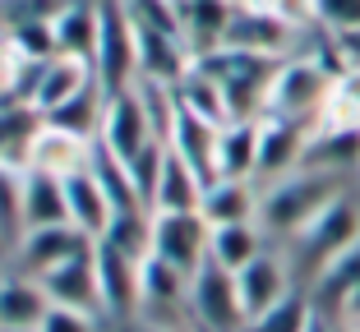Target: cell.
<instances>
[{
    "mask_svg": "<svg viewBox=\"0 0 360 332\" xmlns=\"http://www.w3.org/2000/svg\"><path fill=\"white\" fill-rule=\"evenodd\" d=\"M342 194H347V180H342L338 171L300 166V171L273 180L259 194V226H264V236H291L296 240L333 199H342Z\"/></svg>",
    "mask_w": 360,
    "mask_h": 332,
    "instance_id": "1",
    "label": "cell"
},
{
    "mask_svg": "<svg viewBox=\"0 0 360 332\" xmlns=\"http://www.w3.org/2000/svg\"><path fill=\"white\" fill-rule=\"evenodd\" d=\"M338 84H342V74L323 60H305V55H300V60H282L273 88H268V116L300 120V125L323 120L328 107H333Z\"/></svg>",
    "mask_w": 360,
    "mask_h": 332,
    "instance_id": "2",
    "label": "cell"
},
{
    "mask_svg": "<svg viewBox=\"0 0 360 332\" xmlns=\"http://www.w3.org/2000/svg\"><path fill=\"white\" fill-rule=\"evenodd\" d=\"M296 245H300L309 268L328 277L342 258H351L360 249V199H351V194L333 199V204L296 236Z\"/></svg>",
    "mask_w": 360,
    "mask_h": 332,
    "instance_id": "3",
    "label": "cell"
},
{
    "mask_svg": "<svg viewBox=\"0 0 360 332\" xmlns=\"http://www.w3.org/2000/svg\"><path fill=\"white\" fill-rule=\"evenodd\" d=\"M102 10V37H97V84L102 93H125L139 84V28L129 19L125 0H97Z\"/></svg>",
    "mask_w": 360,
    "mask_h": 332,
    "instance_id": "4",
    "label": "cell"
},
{
    "mask_svg": "<svg viewBox=\"0 0 360 332\" xmlns=\"http://www.w3.org/2000/svg\"><path fill=\"white\" fill-rule=\"evenodd\" d=\"M158 125H153L148 107L139 88H125V93H106V107H102V125H97V143H102L111 157H120L125 166H134L143 152L158 143Z\"/></svg>",
    "mask_w": 360,
    "mask_h": 332,
    "instance_id": "5",
    "label": "cell"
},
{
    "mask_svg": "<svg viewBox=\"0 0 360 332\" xmlns=\"http://www.w3.org/2000/svg\"><path fill=\"white\" fill-rule=\"evenodd\" d=\"M208 240L212 226L203 222V213H148V254L180 268L185 277L208 263Z\"/></svg>",
    "mask_w": 360,
    "mask_h": 332,
    "instance_id": "6",
    "label": "cell"
},
{
    "mask_svg": "<svg viewBox=\"0 0 360 332\" xmlns=\"http://www.w3.org/2000/svg\"><path fill=\"white\" fill-rule=\"evenodd\" d=\"M190 314L199 319L203 332H245V305L240 291H236V272L217 268V263H203L190 277Z\"/></svg>",
    "mask_w": 360,
    "mask_h": 332,
    "instance_id": "7",
    "label": "cell"
},
{
    "mask_svg": "<svg viewBox=\"0 0 360 332\" xmlns=\"http://www.w3.org/2000/svg\"><path fill=\"white\" fill-rule=\"evenodd\" d=\"M93 148H97V139L42 120L37 134H32V143H28V171H46V175H56V180H70V175L88 171Z\"/></svg>",
    "mask_w": 360,
    "mask_h": 332,
    "instance_id": "8",
    "label": "cell"
},
{
    "mask_svg": "<svg viewBox=\"0 0 360 332\" xmlns=\"http://www.w3.org/2000/svg\"><path fill=\"white\" fill-rule=\"evenodd\" d=\"M291 37H296V28L282 23L273 10H264V5H236L222 46L226 51H250V55H273V60H282ZM222 46H217V51H222Z\"/></svg>",
    "mask_w": 360,
    "mask_h": 332,
    "instance_id": "9",
    "label": "cell"
},
{
    "mask_svg": "<svg viewBox=\"0 0 360 332\" xmlns=\"http://www.w3.org/2000/svg\"><path fill=\"white\" fill-rule=\"evenodd\" d=\"M42 291L46 300L60 305V310H79V314H102L106 310V296H102V272H97V249L84 258H75V263H60V268L42 272Z\"/></svg>",
    "mask_w": 360,
    "mask_h": 332,
    "instance_id": "10",
    "label": "cell"
},
{
    "mask_svg": "<svg viewBox=\"0 0 360 332\" xmlns=\"http://www.w3.org/2000/svg\"><path fill=\"white\" fill-rule=\"evenodd\" d=\"M305 148H309V125L300 120H282V116H264L259 120V175L268 185L282 175L305 166Z\"/></svg>",
    "mask_w": 360,
    "mask_h": 332,
    "instance_id": "11",
    "label": "cell"
},
{
    "mask_svg": "<svg viewBox=\"0 0 360 332\" xmlns=\"http://www.w3.org/2000/svg\"><path fill=\"white\" fill-rule=\"evenodd\" d=\"M93 240L79 231V226H46V231H23L19 236V263L23 272L42 277V272L60 268V263H75V258L93 254Z\"/></svg>",
    "mask_w": 360,
    "mask_h": 332,
    "instance_id": "12",
    "label": "cell"
},
{
    "mask_svg": "<svg viewBox=\"0 0 360 332\" xmlns=\"http://www.w3.org/2000/svg\"><path fill=\"white\" fill-rule=\"evenodd\" d=\"M65 194H70V226H79L93 245H102L111 236V226H116V204H111V194L102 190V180L93 175V166L79 175L65 180Z\"/></svg>",
    "mask_w": 360,
    "mask_h": 332,
    "instance_id": "13",
    "label": "cell"
},
{
    "mask_svg": "<svg viewBox=\"0 0 360 332\" xmlns=\"http://www.w3.org/2000/svg\"><path fill=\"white\" fill-rule=\"evenodd\" d=\"M236 291H240V305H245V319H259V314H268L277 300H286L291 296V272H286V263L277 254H259L250 268L236 272Z\"/></svg>",
    "mask_w": 360,
    "mask_h": 332,
    "instance_id": "14",
    "label": "cell"
},
{
    "mask_svg": "<svg viewBox=\"0 0 360 332\" xmlns=\"http://www.w3.org/2000/svg\"><path fill=\"white\" fill-rule=\"evenodd\" d=\"M203 190H208V185L199 180V171H194L180 152H171V143H167V161H162L158 185H153L148 213H199Z\"/></svg>",
    "mask_w": 360,
    "mask_h": 332,
    "instance_id": "15",
    "label": "cell"
},
{
    "mask_svg": "<svg viewBox=\"0 0 360 332\" xmlns=\"http://www.w3.org/2000/svg\"><path fill=\"white\" fill-rule=\"evenodd\" d=\"M217 134H222L217 125H208V120L190 116L185 107L176 111V120H171V134H167L171 152H180V157L190 161L194 171H199L203 185L217 180Z\"/></svg>",
    "mask_w": 360,
    "mask_h": 332,
    "instance_id": "16",
    "label": "cell"
},
{
    "mask_svg": "<svg viewBox=\"0 0 360 332\" xmlns=\"http://www.w3.org/2000/svg\"><path fill=\"white\" fill-rule=\"evenodd\" d=\"M139 268H143V258L120 249L116 240L97 245V272H102L106 310H134V305H143V296H139Z\"/></svg>",
    "mask_w": 360,
    "mask_h": 332,
    "instance_id": "17",
    "label": "cell"
},
{
    "mask_svg": "<svg viewBox=\"0 0 360 332\" xmlns=\"http://www.w3.org/2000/svg\"><path fill=\"white\" fill-rule=\"evenodd\" d=\"M56 28V51L75 55V60H97V37H102V10L97 0H70L60 14L51 19Z\"/></svg>",
    "mask_w": 360,
    "mask_h": 332,
    "instance_id": "18",
    "label": "cell"
},
{
    "mask_svg": "<svg viewBox=\"0 0 360 332\" xmlns=\"http://www.w3.org/2000/svg\"><path fill=\"white\" fill-rule=\"evenodd\" d=\"M46 226H70L65 180L46 171H23V231H46Z\"/></svg>",
    "mask_w": 360,
    "mask_h": 332,
    "instance_id": "19",
    "label": "cell"
},
{
    "mask_svg": "<svg viewBox=\"0 0 360 332\" xmlns=\"http://www.w3.org/2000/svg\"><path fill=\"white\" fill-rule=\"evenodd\" d=\"M259 175V120H231L217 134V180Z\"/></svg>",
    "mask_w": 360,
    "mask_h": 332,
    "instance_id": "20",
    "label": "cell"
},
{
    "mask_svg": "<svg viewBox=\"0 0 360 332\" xmlns=\"http://www.w3.org/2000/svg\"><path fill=\"white\" fill-rule=\"evenodd\" d=\"M203 222L208 226H240L259 222V194L255 180H212L203 190Z\"/></svg>",
    "mask_w": 360,
    "mask_h": 332,
    "instance_id": "21",
    "label": "cell"
},
{
    "mask_svg": "<svg viewBox=\"0 0 360 332\" xmlns=\"http://www.w3.org/2000/svg\"><path fill=\"white\" fill-rule=\"evenodd\" d=\"M46 310H51V300L32 272L0 277V328H42Z\"/></svg>",
    "mask_w": 360,
    "mask_h": 332,
    "instance_id": "22",
    "label": "cell"
},
{
    "mask_svg": "<svg viewBox=\"0 0 360 332\" xmlns=\"http://www.w3.org/2000/svg\"><path fill=\"white\" fill-rule=\"evenodd\" d=\"M264 254V226L259 222H240V226H212V240H208V258L226 272H240L250 268L255 258Z\"/></svg>",
    "mask_w": 360,
    "mask_h": 332,
    "instance_id": "23",
    "label": "cell"
},
{
    "mask_svg": "<svg viewBox=\"0 0 360 332\" xmlns=\"http://www.w3.org/2000/svg\"><path fill=\"white\" fill-rule=\"evenodd\" d=\"M139 296L148 310H180V305H190V277L148 254L139 268Z\"/></svg>",
    "mask_w": 360,
    "mask_h": 332,
    "instance_id": "24",
    "label": "cell"
},
{
    "mask_svg": "<svg viewBox=\"0 0 360 332\" xmlns=\"http://www.w3.org/2000/svg\"><path fill=\"white\" fill-rule=\"evenodd\" d=\"M314 305H309L305 291H291L286 300H277L268 314H259V319L245 323V332H309L314 328Z\"/></svg>",
    "mask_w": 360,
    "mask_h": 332,
    "instance_id": "25",
    "label": "cell"
},
{
    "mask_svg": "<svg viewBox=\"0 0 360 332\" xmlns=\"http://www.w3.org/2000/svg\"><path fill=\"white\" fill-rule=\"evenodd\" d=\"M0 231H19L23 236V171L19 166H0Z\"/></svg>",
    "mask_w": 360,
    "mask_h": 332,
    "instance_id": "26",
    "label": "cell"
},
{
    "mask_svg": "<svg viewBox=\"0 0 360 332\" xmlns=\"http://www.w3.org/2000/svg\"><path fill=\"white\" fill-rule=\"evenodd\" d=\"M314 5H319V23H323L333 37L360 28V0H314Z\"/></svg>",
    "mask_w": 360,
    "mask_h": 332,
    "instance_id": "27",
    "label": "cell"
},
{
    "mask_svg": "<svg viewBox=\"0 0 360 332\" xmlns=\"http://www.w3.org/2000/svg\"><path fill=\"white\" fill-rule=\"evenodd\" d=\"M37 332H97V319H93V314H79V310H60V305H51Z\"/></svg>",
    "mask_w": 360,
    "mask_h": 332,
    "instance_id": "28",
    "label": "cell"
},
{
    "mask_svg": "<svg viewBox=\"0 0 360 332\" xmlns=\"http://www.w3.org/2000/svg\"><path fill=\"white\" fill-rule=\"evenodd\" d=\"M264 10H273L282 23L291 28H305V23H319V5L314 0H264Z\"/></svg>",
    "mask_w": 360,
    "mask_h": 332,
    "instance_id": "29",
    "label": "cell"
},
{
    "mask_svg": "<svg viewBox=\"0 0 360 332\" xmlns=\"http://www.w3.org/2000/svg\"><path fill=\"white\" fill-rule=\"evenodd\" d=\"M333 51H338V60H342V79L360 74V28L356 32H338V37H333Z\"/></svg>",
    "mask_w": 360,
    "mask_h": 332,
    "instance_id": "30",
    "label": "cell"
},
{
    "mask_svg": "<svg viewBox=\"0 0 360 332\" xmlns=\"http://www.w3.org/2000/svg\"><path fill=\"white\" fill-rule=\"evenodd\" d=\"M5 37H10V5L0 0V42H5Z\"/></svg>",
    "mask_w": 360,
    "mask_h": 332,
    "instance_id": "31",
    "label": "cell"
},
{
    "mask_svg": "<svg viewBox=\"0 0 360 332\" xmlns=\"http://www.w3.org/2000/svg\"><path fill=\"white\" fill-rule=\"evenodd\" d=\"M139 332H176V328H167V323H143Z\"/></svg>",
    "mask_w": 360,
    "mask_h": 332,
    "instance_id": "32",
    "label": "cell"
},
{
    "mask_svg": "<svg viewBox=\"0 0 360 332\" xmlns=\"http://www.w3.org/2000/svg\"><path fill=\"white\" fill-rule=\"evenodd\" d=\"M309 332H333V328H323V319H314V328H309Z\"/></svg>",
    "mask_w": 360,
    "mask_h": 332,
    "instance_id": "33",
    "label": "cell"
},
{
    "mask_svg": "<svg viewBox=\"0 0 360 332\" xmlns=\"http://www.w3.org/2000/svg\"><path fill=\"white\" fill-rule=\"evenodd\" d=\"M0 263H5V231H0Z\"/></svg>",
    "mask_w": 360,
    "mask_h": 332,
    "instance_id": "34",
    "label": "cell"
},
{
    "mask_svg": "<svg viewBox=\"0 0 360 332\" xmlns=\"http://www.w3.org/2000/svg\"><path fill=\"white\" fill-rule=\"evenodd\" d=\"M0 332H37V328H0Z\"/></svg>",
    "mask_w": 360,
    "mask_h": 332,
    "instance_id": "35",
    "label": "cell"
},
{
    "mask_svg": "<svg viewBox=\"0 0 360 332\" xmlns=\"http://www.w3.org/2000/svg\"><path fill=\"white\" fill-rule=\"evenodd\" d=\"M167 5H176V10H180V5H185V0H167Z\"/></svg>",
    "mask_w": 360,
    "mask_h": 332,
    "instance_id": "36",
    "label": "cell"
}]
</instances>
